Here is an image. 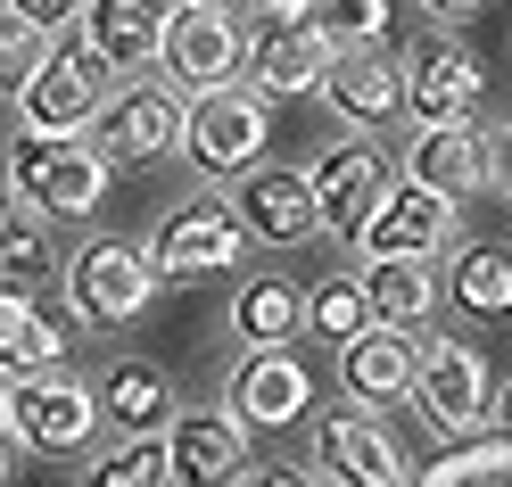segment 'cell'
I'll use <instances>...</instances> for the list:
<instances>
[{"instance_id":"1","label":"cell","mask_w":512,"mask_h":487,"mask_svg":"<svg viewBox=\"0 0 512 487\" xmlns=\"http://www.w3.org/2000/svg\"><path fill=\"white\" fill-rule=\"evenodd\" d=\"M108 174H116L108 149L83 133H17V149H9V190L25 199V215H58V223L100 215Z\"/></svg>"},{"instance_id":"2","label":"cell","mask_w":512,"mask_h":487,"mask_svg":"<svg viewBox=\"0 0 512 487\" xmlns=\"http://www.w3.org/2000/svg\"><path fill=\"white\" fill-rule=\"evenodd\" d=\"M265 141H273V100L256 83H207L190 91V116H182V157L215 182H240L248 166H265Z\"/></svg>"},{"instance_id":"3","label":"cell","mask_w":512,"mask_h":487,"mask_svg":"<svg viewBox=\"0 0 512 487\" xmlns=\"http://www.w3.org/2000/svg\"><path fill=\"white\" fill-rule=\"evenodd\" d=\"M100 421H108V413H100V388L67 380L58 364L25 372V380L9 388V438H17L25 454H83Z\"/></svg>"},{"instance_id":"4","label":"cell","mask_w":512,"mask_h":487,"mask_svg":"<svg viewBox=\"0 0 512 487\" xmlns=\"http://www.w3.org/2000/svg\"><path fill=\"white\" fill-rule=\"evenodd\" d=\"M108 100H116V67L100 50H50L34 83L17 91V116H25V133H91Z\"/></svg>"},{"instance_id":"5","label":"cell","mask_w":512,"mask_h":487,"mask_svg":"<svg viewBox=\"0 0 512 487\" xmlns=\"http://www.w3.org/2000/svg\"><path fill=\"white\" fill-rule=\"evenodd\" d=\"M157 289H166V273H157L149 248L91 240L75 256V273H67V306H75V322H133V314H149Z\"/></svg>"},{"instance_id":"6","label":"cell","mask_w":512,"mask_h":487,"mask_svg":"<svg viewBox=\"0 0 512 487\" xmlns=\"http://www.w3.org/2000/svg\"><path fill=\"white\" fill-rule=\"evenodd\" d=\"M413 405L438 438H471L488 421L496 388H488V355L463 339H422V364H413Z\"/></svg>"},{"instance_id":"7","label":"cell","mask_w":512,"mask_h":487,"mask_svg":"<svg viewBox=\"0 0 512 487\" xmlns=\"http://www.w3.org/2000/svg\"><path fill=\"white\" fill-rule=\"evenodd\" d=\"M149 256H157L166 281H199V273H232L248 256V232H240L232 199H182L166 223H157V248Z\"/></svg>"},{"instance_id":"8","label":"cell","mask_w":512,"mask_h":487,"mask_svg":"<svg viewBox=\"0 0 512 487\" xmlns=\"http://www.w3.org/2000/svg\"><path fill=\"white\" fill-rule=\"evenodd\" d=\"M182 116L190 100L174 83H124L116 100L100 108V124H91V141L108 149V166H141V157H174L182 149Z\"/></svg>"},{"instance_id":"9","label":"cell","mask_w":512,"mask_h":487,"mask_svg":"<svg viewBox=\"0 0 512 487\" xmlns=\"http://www.w3.org/2000/svg\"><path fill=\"white\" fill-rule=\"evenodd\" d=\"M166 463L174 487H232L248 471V421L232 405H182L166 421Z\"/></svg>"},{"instance_id":"10","label":"cell","mask_w":512,"mask_h":487,"mask_svg":"<svg viewBox=\"0 0 512 487\" xmlns=\"http://www.w3.org/2000/svg\"><path fill=\"white\" fill-rule=\"evenodd\" d=\"M331 58H339V50L323 42V25H314V17H273V25H256L240 75L265 91V100H306V91H323Z\"/></svg>"},{"instance_id":"11","label":"cell","mask_w":512,"mask_h":487,"mask_svg":"<svg viewBox=\"0 0 512 487\" xmlns=\"http://www.w3.org/2000/svg\"><path fill=\"white\" fill-rule=\"evenodd\" d=\"M405 182H430L446 199H479L496 182V133L479 116H455V124H422L405 149Z\"/></svg>"},{"instance_id":"12","label":"cell","mask_w":512,"mask_h":487,"mask_svg":"<svg viewBox=\"0 0 512 487\" xmlns=\"http://www.w3.org/2000/svg\"><path fill=\"white\" fill-rule=\"evenodd\" d=\"M314 463H323L339 487H413L422 479L405 463V446L380 430L372 413H323L314 421Z\"/></svg>"},{"instance_id":"13","label":"cell","mask_w":512,"mask_h":487,"mask_svg":"<svg viewBox=\"0 0 512 487\" xmlns=\"http://www.w3.org/2000/svg\"><path fill=\"white\" fill-rule=\"evenodd\" d=\"M240 58H248V34L232 25V9H199V0H182L174 25H166V83L182 91H207V83H232L240 75Z\"/></svg>"},{"instance_id":"14","label":"cell","mask_w":512,"mask_h":487,"mask_svg":"<svg viewBox=\"0 0 512 487\" xmlns=\"http://www.w3.org/2000/svg\"><path fill=\"white\" fill-rule=\"evenodd\" d=\"M232 215L248 240H273V248H298L323 232V207H314V182L290 174V166H248L232 182Z\"/></svg>"},{"instance_id":"15","label":"cell","mask_w":512,"mask_h":487,"mask_svg":"<svg viewBox=\"0 0 512 487\" xmlns=\"http://www.w3.org/2000/svg\"><path fill=\"white\" fill-rule=\"evenodd\" d=\"M223 405H232L248 430H290L298 413H314V372L290 347H248L232 388H223Z\"/></svg>"},{"instance_id":"16","label":"cell","mask_w":512,"mask_h":487,"mask_svg":"<svg viewBox=\"0 0 512 487\" xmlns=\"http://www.w3.org/2000/svg\"><path fill=\"white\" fill-rule=\"evenodd\" d=\"M306 182H314V207H323V232H339V240H356L372 223V207L389 199V166H380V149H364V141H331L306 166Z\"/></svg>"},{"instance_id":"17","label":"cell","mask_w":512,"mask_h":487,"mask_svg":"<svg viewBox=\"0 0 512 487\" xmlns=\"http://www.w3.org/2000/svg\"><path fill=\"white\" fill-rule=\"evenodd\" d=\"M356 240H364V256H438L455 240V199L430 182H389V199L372 207Z\"/></svg>"},{"instance_id":"18","label":"cell","mask_w":512,"mask_h":487,"mask_svg":"<svg viewBox=\"0 0 512 487\" xmlns=\"http://www.w3.org/2000/svg\"><path fill=\"white\" fill-rule=\"evenodd\" d=\"M479 91H488L479 58H471L463 42H446V34H430L422 50L405 58V116H422V124L479 116Z\"/></svg>"},{"instance_id":"19","label":"cell","mask_w":512,"mask_h":487,"mask_svg":"<svg viewBox=\"0 0 512 487\" xmlns=\"http://www.w3.org/2000/svg\"><path fill=\"white\" fill-rule=\"evenodd\" d=\"M323 100L339 108L347 133H372V124L405 116V67L389 58V42H364V50H339L331 75H323Z\"/></svg>"},{"instance_id":"20","label":"cell","mask_w":512,"mask_h":487,"mask_svg":"<svg viewBox=\"0 0 512 487\" xmlns=\"http://www.w3.org/2000/svg\"><path fill=\"white\" fill-rule=\"evenodd\" d=\"M413 364H422V339L397 331V322H364V331L339 347V380H347V397H356V405L413 397Z\"/></svg>"},{"instance_id":"21","label":"cell","mask_w":512,"mask_h":487,"mask_svg":"<svg viewBox=\"0 0 512 487\" xmlns=\"http://www.w3.org/2000/svg\"><path fill=\"white\" fill-rule=\"evenodd\" d=\"M166 25H174L166 0H91L83 9V50H100L116 75H141V67L166 58Z\"/></svg>"},{"instance_id":"22","label":"cell","mask_w":512,"mask_h":487,"mask_svg":"<svg viewBox=\"0 0 512 487\" xmlns=\"http://www.w3.org/2000/svg\"><path fill=\"white\" fill-rule=\"evenodd\" d=\"M364 298H372V322H397V331H413V322H430L446 281L430 273V256H364Z\"/></svg>"},{"instance_id":"23","label":"cell","mask_w":512,"mask_h":487,"mask_svg":"<svg viewBox=\"0 0 512 487\" xmlns=\"http://www.w3.org/2000/svg\"><path fill=\"white\" fill-rule=\"evenodd\" d=\"M100 413L116 421V430L149 438V430H166V421H174L182 405H174V380L157 372V364H141V355H133V364H116V372L100 380Z\"/></svg>"},{"instance_id":"24","label":"cell","mask_w":512,"mask_h":487,"mask_svg":"<svg viewBox=\"0 0 512 487\" xmlns=\"http://www.w3.org/2000/svg\"><path fill=\"white\" fill-rule=\"evenodd\" d=\"M58 347H67V322L42 314L34 289L0 281V372H42V364H58Z\"/></svg>"},{"instance_id":"25","label":"cell","mask_w":512,"mask_h":487,"mask_svg":"<svg viewBox=\"0 0 512 487\" xmlns=\"http://www.w3.org/2000/svg\"><path fill=\"white\" fill-rule=\"evenodd\" d=\"M232 331L248 339V347H290L298 331H306V298L290 281H240V298H232Z\"/></svg>"},{"instance_id":"26","label":"cell","mask_w":512,"mask_h":487,"mask_svg":"<svg viewBox=\"0 0 512 487\" xmlns=\"http://www.w3.org/2000/svg\"><path fill=\"white\" fill-rule=\"evenodd\" d=\"M446 289H455L463 314H479V322H512V248H455Z\"/></svg>"},{"instance_id":"27","label":"cell","mask_w":512,"mask_h":487,"mask_svg":"<svg viewBox=\"0 0 512 487\" xmlns=\"http://www.w3.org/2000/svg\"><path fill=\"white\" fill-rule=\"evenodd\" d=\"M413 487H512V438H463L455 454H438V463L413 479Z\"/></svg>"},{"instance_id":"28","label":"cell","mask_w":512,"mask_h":487,"mask_svg":"<svg viewBox=\"0 0 512 487\" xmlns=\"http://www.w3.org/2000/svg\"><path fill=\"white\" fill-rule=\"evenodd\" d=\"M372 322V298H364V273H331L323 289H306V331H323L331 347H347Z\"/></svg>"},{"instance_id":"29","label":"cell","mask_w":512,"mask_h":487,"mask_svg":"<svg viewBox=\"0 0 512 487\" xmlns=\"http://www.w3.org/2000/svg\"><path fill=\"white\" fill-rule=\"evenodd\" d=\"M83 487H174V463H166V438H133V446H116V454H100L91 463V479Z\"/></svg>"},{"instance_id":"30","label":"cell","mask_w":512,"mask_h":487,"mask_svg":"<svg viewBox=\"0 0 512 487\" xmlns=\"http://www.w3.org/2000/svg\"><path fill=\"white\" fill-rule=\"evenodd\" d=\"M0 281H9V289L50 281V232H42V215H9V223H0Z\"/></svg>"},{"instance_id":"31","label":"cell","mask_w":512,"mask_h":487,"mask_svg":"<svg viewBox=\"0 0 512 487\" xmlns=\"http://www.w3.org/2000/svg\"><path fill=\"white\" fill-rule=\"evenodd\" d=\"M306 17L323 25V42H331V50H364V42L389 34V0H314Z\"/></svg>"},{"instance_id":"32","label":"cell","mask_w":512,"mask_h":487,"mask_svg":"<svg viewBox=\"0 0 512 487\" xmlns=\"http://www.w3.org/2000/svg\"><path fill=\"white\" fill-rule=\"evenodd\" d=\"M42 58H50V34H42L34 17H17L9 0H0V91H25Z\"/></svg>"},{"instance_id":"33","label":"cell","mask_w":512,"mask_h":487,"mask_svg":"<svg viewBox=\"0 0 512 487\" xmlns=\"http://www.w3.org/2000/svg\"><path fill=\"white\" fill-rule=\"evenodd\" d=\"M9 9H17V17H34L42 34H58V25H83L91 0H9Z\"/></svg>"},{"instance_id":"34","label":"cell","mask_w":512,"mask_h":487,"mask_svg":"<svg viewBox=\"0 0 512 487\" xmlns=\"http://www.w3.org/2000/svg\"><path fill=\"white\" fill-rule=\"evenodd\" d=\"M240 487H314L298 463H256V471H240Z\"/></svg>"},{"instance_id":"35","label":"cell","mask_w":512,"mask_h":487,"mask_svg":"<svg viewBox=\"0 0 512 487\" xmlns=\"http://www.w3.org/2000/svg\"><path fill=\"white\" fill-rule=\"evenodd\" d=\"M422 9H430V17H479L488 0H422Z\"/></svg>"},{"instance_id":"36","label":"cell","mask_w":512,"mask_h":487,"mask_svg":"<svg viewBox=\"0 0 512 487\" xmlns=\"http://www.w3.org/2000/svg\"><path fill=\"white\" fill-rule=\"evenodd\" d=\"M496 182L512 190V124H504V133H496Z\"/></svg>"},{"instance_id":"37","label":"cell","mask_w":512,"mask_h":487,"mask_svg":"<svg viewBox=\"0 0 512 487\" xmlns=\"http://www.w3.org/2000/svg\"><path fill=\"white\" fill-rule=\"evenodd\" d=\"M488 413H496V430H504V438H512V380H504V397H496V405H488Z\"/></svg>"},{"instance_id":"38","label":"cell","mask_w":512,"mask_h":487,"mask_svg":"<svg viewBox=\"0 0 512 487\" xmlns=\"http://www.w3.org/2000/svg\"><path fill=\"white\" fill-rule=\"evenodd\" d=\"M256 9H273V17H306L314 0H256Z\"/></svg>"},{"instance_id":"39","label":"cell","mask_w":512,"mask_h":487,"mask_svg":"<svg viewBox=\"0 0 512 487\" xmlns=\"http://www.w3.org/2000/svg\"><path fill=\"white\" fill-rule=\"evenodd\" d=\"M0 430H9V380H0Z\"/></svg>"},{"instance_id":"40","label":"cell","mask_w":512,"mask_h":487,"mask_svg":"<svg viewBox=\"0 0 512 487\" xmlns=\"http://www.w3.org/2000/svg\"><path fill=\"white\" fill-rule=\"evenodd\" d=\"M199 9H240V0H199Z\"/></svg>"},{"instance_id":"41","label":"cell","mask_w":512,"mask_h":487,"mask_svg":"<svg viewBox=\"0 0 512 487\" xmlns=\"http://www.w3.org/2000/svg\"><path fill=\"white\" fill-rule=\"evenodd\" d=\"M0 487H9V463H0Z\"/></svg>"},{"instance_id":"42","label":"cell","mask_w":512,"mask_h":487,"mask_svg":"<svg viewBox=\"0 0 512 487\" xmlns=\"http://www.w3.org/2000/svg\"><path fill=\"white\" fill-rule=\"evenodd\" d=\"M0 223H9V207H0Z\"/></svg>"}]
</instances>
